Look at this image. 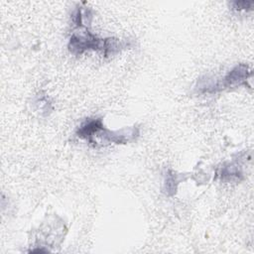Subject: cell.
Segmentation results:
<instances>
[{
	"label": "cell",
	"mask_w": 254,
	"mask_h": 254,
	"mask_svg": "<svg viewBox=\"0 0 254 254\" xmlns=\"http://www.w3.org/2000/svg\"><path fill=\"white\" fill-rule=\"evenodd\" d=\"M129 46L127 41H122L115 38L101 39L90 34L87 30L77 34L74 33L68 43V50L73 55H81L86 50L101 51L105 57L115 55L121 50Z\"/></svg>",
	"instance_id": "cell-1"
},
{
	"label": "cell",
	"mask_w": 254,
	"mask_h": 254,
	"mask_svg": "<svg viewBox=\"0 0 254 254\" xmlns=\"http://www.w3.org/2000/svg\"><path fill=\"white\" fill-rule=\"evenodd\" d=\"M140 131L137 126L125 127L120 130H109L104 128L102 124V119L100 118L97 122L89 140V144L94 143L95 138L99 140L98 144L108 145V144H127L129 142L135 141L139 137Z\"/></svg>",
	"instance_id": "cell-2"
},
{
	"label": "cell",
	"mask_w": 254,
	"mask_h": 254,
	"mask_svg": "<svg viewBox=\"0 0 254 254\" xmlns=\"http://www.w3.org/2000/svg\"><path fill=\"white\" fill-rule=\"evenodd\" d=\"M252 71L247 64H240L234 66L219 82H213L210 80L208 92H214L222 88H229L246 84V80L251 76Z\"/></svg>",
	"instance_id": "cell-3"
},
{
	"label": "cell",
	"mask_w": 254,
	"mask_h": 254,
	"mask_svg": "<svg viewBox=\"0 0 254 254\" xmlns=\"http://www.w3.org/2000/svg\"><path fill=\"white\" fill-rule=\"evenodd\" d=\"M221 179H227V180H239V177L242 176V172L240 168L235 164H229L222 168L220 173Z\"/></svg>",
	"instance_id": "cell-4"
},
{
	"label": "cell",
	"mask_w": 254,
	"mask_h": 254,
	"mask_svg": "<svg viewBox=\"0 0 254 254\" xmlns=\"http://www.w3.org/2000/svg\"><path fill=\"white\" fill-rule=\"evenodd\" d=\"M180 180L178 179V176L175 175L174 172H169L167 177H166V181H165V190L168 194L172 195L176 192L177 190V186L179 184Z\"/></svg>",
	"instance_id": "cell-5"
},
{
	"label": "cell",
	"mask_w": 254,
	"mask_h": 254,
	"mask_svg": "<svg viewBox=\"0 0 254 254\" xmlns=\"http://www.w3.org/2000/svg\"><path fill=\"white\" fill-rule=\"evenodd\" d=\"M253 1H235L232 2V7L235 10H248L251 9Z\"/></svg>",
	"instance_id": "cell-6"
}]
</instances>
